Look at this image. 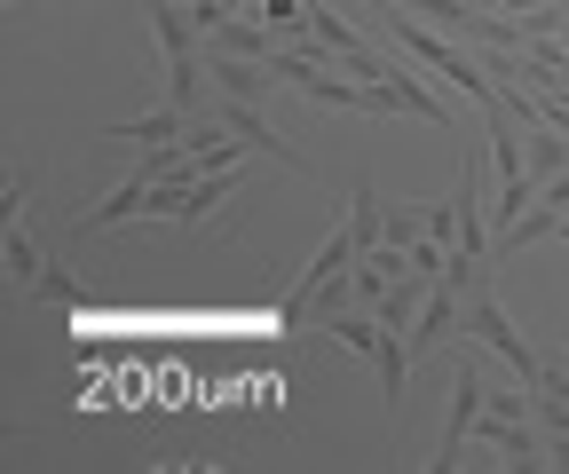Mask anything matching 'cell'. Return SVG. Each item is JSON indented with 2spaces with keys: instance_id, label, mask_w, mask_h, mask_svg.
Listing matches in <instances>:
<instances>
[{
  "instance_id": "6da1fadb",
  "label": "cell",
  "mask_w": 569,
  "mask_h": 474,
  "mask_svg": "<svg viewBox=\"0 0 569 474\" xmlns=\"http://www.w3.org/2000/svg\"><path fill=\"white\" fill-rule=\"evenodd\" d=\"M380 40H396L411 63H419V72L427 80H443V88H459L475 111H507V103H498V80L482 72V56H467L451 32H427L411 9H380Z\"/></svg>"
},
{
  "instance_id": "7a4b0ae2",
  "label": "cell",
  "mask_w": 569,
  "mask_h": 474,
  "mask_svg": "<svg viewBox=\"0 0 569 474\" xmlns=\"http://www.w3.org/2000/svg\"><path fill=\"white\" fill-rule=\"evenodd\" d=\"M451 412H443V435H436V458H427V466H436V474H451L459 458H467V443H475V420H482V403H490V372H482V356H451Z\"/></svg>"
},
{
  "instance_id": "3957f363",
  "label": "cell",
  "mask_w": 569,
  "mask_h": 474,
  "mask_svg": "<svg viewBox=\"0 0 569 474\" xmlns=\"http://www.w3.org/2000/svg\"><path fill=\"white\" fill-rule=\"evenodd\" d=\"M213 119H222V127L238 134L246 151H261V159H277V167H293V174H309V159H301V151L284 143V134H277L269 119H261V103H230V95H222V103H213Z\"/></svg>"
},
{
  "instance_id": "277c9868",
  "label": "cell",
  "mask_w": 569,
  "mask_h": 474,
  "mask_svg": "<svg viewBox=\"0 0 569 474\" xmlns=\"http://www.w3.org/2000/svg\"><path fill=\"white\" fill-rule=\"evenodd\" d=\"M206 72H213V95H230V103H269V88H284L269 56H213L206 48Z\"/></svg>"
},
{
  "instance_id": "5b68a950",
  "label": "cell",
  "mask_w": 569,
  "mask_h": 474,
  "mask_svg": "<svg viewBox=\"0 0 569 474\" xmlns=\"http://www.w3.org/2000/svg\"><path fill=\"white\" fill-rule=\"evenodd\" d=\"M380 88H388V103H396L403 119H427V127H451V103L436 95V80H427V72H419L411 56H396V72H388Z\"/></svg>"
},
{
  "instance_id": "8992f818",
  "label": "cell",
  "mask_w": 569,
  "mask_h": 474,
  "mask_svg": "<svg viewBox=\"0 0 569 474\" xmlns=\"http://www.w3.org/2000/svg\"><path fill=\"white\" fill-rule=\"evenodd\" d=\"M142 17H151V32H159V56H167V63L206 56V24H198L190 0H142Z\"/></svg>"
},
{
  "instance_id": "52a82bcc",
  "label": "cell",
  "mask_w": 569,
  "mask_h": 474,
  "mask_svg": "<svg viewBox=\"0 0 569 474\" xmlns=\"http://www.w3.org/2000/svg\"><path fill=\"white\" fill-rule=\"evenodd\" d=\"M190 134V111H174L159 95V111H142V119H111L103 127V143H127V151H151V143H182Z\"/></svg>"
},
{
  "instance_id": "ba28073f",
  "label": "cell",
  "mask_w": 569,
  "mask_h": 474,
  "mask_svg": "<svg viewBox=\"0 0 569 474\" xmlns=\"http://www.w3.org/2000/svg\"><path fill=\"white\" fill-rule=\"evenodd\" d=\"M9 278H17V293H40V278H48V253L24 230V214H9Z\"/></svg>"
},
{
  "instance_id": "9c48e42d",
  "label": "cell",
  "mask_w": 569,
  "mask_h": 474,
  "mask_svg": "<svg viewBox=\"0 0 569 474\" xmlns=\"http://www.w3.org/2000/svg\"><path fill=\"white\" fill-rule=\"evenodd\" d=\"M522 143H530V182H553V174L569 167V134H561L553 119H538V127H522Z\"/></svg>"
},
{
  "instance_id": "30bf717a",
  "label": "cell",
  "mask_w": 569,
  "mask_h": 474,
  "mask_svg": "<svg viewBox=\"0 0 569 474\" xmlns=\"http://www.w3.org/2000/svg\"><path fill=\"white\" fill-rule=\"evenodd\" d=\"M419 238H427V206H388V222H380V245H403V253H411Z\"/></svg>"
},
{
  "instance_id": "8fae6325",
  "label": "cell",
  "mask_w": 569,
  "mask_h": 474,
  "mask_svg": "<svg viewBox=\"0 0 569 474\" xmlns=\"http://www.w3.org/2000/svg\"><path fill=\"white\" fill-rule=\"evenodd\" d=\"M427 238L451 245V238H459V206H427Z\"/></svg>"
},
{
  "instance_id": "7c38bea8",
  "label": "cell",
  "mask_w": 569,
  "mask_h": 474,
  "mask_svg": "<svg viewBox=\"0 0 569 474\" xmlns=\"http://www.w3.org/2000/svg\"><path fill=\"white\" fill-rule=\"evenodd\" d=\"M9 9H24V0H9Z\"/></svg>"
}]
</instances>
